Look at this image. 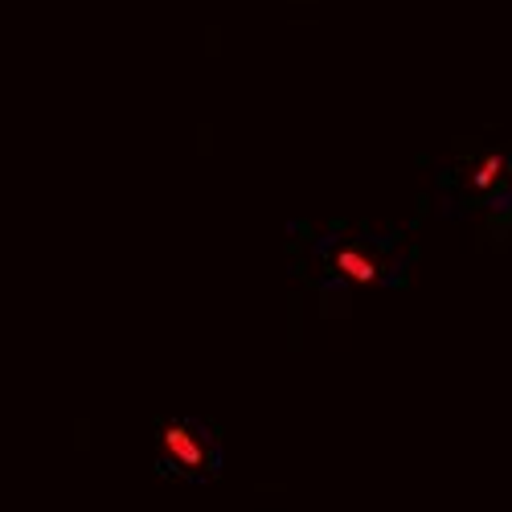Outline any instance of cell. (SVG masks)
Masks as SVG:
<instances>
[{
  "label": "cell",
  "instance_id": "6da1fadb",
  "mask_svg": "<svg viewBox=\"0 0 512 512\" xmlns=\"http://www.w3.org/2000/svg\"><path fill=\"white\" fill-rule=\"evenodd\" d=\"M156 447H160V463L168 472L189 476V480H201L205 472L218 467V447H213V439L201 422H185V418L164 422L160 435H156Z\"/></svg>",
  "mask_w": 512,
  "mask_h": 512
}]
</instances>
